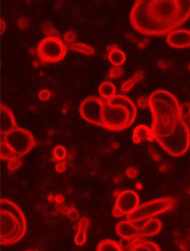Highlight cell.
Wrapping results in <instances>:
<instances>
[{
    "mask_svg": "<svg viewBox=\"0 0 190 251\" xmlns=\"http://www.w3.org/2000/svg\"><path fill=\"white\" fill-rule=\"evenodd\" d=\"M132 240L133 239H122L120 242H119L120 248L122 251H130L132 248Z\"/></svg>",
    "mask_w": 190,
    "mask_h": 251,
    "instance_id": "cell-29",
    "label": "cell"
},
{
    "mask_svg": "<svg viewBox=\"0 0 190 251\" xmlns=\"http://www.w3.org/2000/svg\"><path fill=\"white\" fill-rule=\"evenodd\" d=\"M2 140L19 158L26 155L35 146L32 134L18 126L2 137Z\"/></svg>",
    "mask_w": 190,
    "mask_h": 251,
    "instance_id": "cell-8",
    "label": "cell"
},
{
    "mask_svg": "<svg viewBox=\"0 0 190 251\" xmlns=\"http://www.w3.org/2000/svg\"><path fill=\"white\" fill-rule=\"evenodd\" d=\"M27 231L25 215L8 199L1 201V243L11 245L20 242Z\"/></svg>",
    "mask_w": 190,
    "mask_h": 251,
    "instance_id": "cell-4",
    "label": "cell"
},
{
    "mask_svg": "<svg viewBox=\"0 0 190 251\" xmlns=\"http://www.w3.org/2000/svg\"><path fill=\"white\" fill-rule=\"evenodd\" d=\"M143 77H144V72H143V71H138L131 78L128 79L127 80H126L122 84L121 87H120V91L122 92H124V93L129 92L136 83H139V82L142 80Z\"/></svg>",
    "mask_w": 190,
    "mask_h": 251,
    "instance_id": "cell-19",
    "label": "cell"
},
{
    "mask_svg": "<svg viewBox=\"0 0 190 251\" xmlns=\"http://www.w3.org/2000/svg\"><path fill=\"white\" fill-rule=\"evenodd\" d=\"M137 107L132 100L123 95H117L103 102L102 127L112 131L127 129L135 122Z\"/></svg>",
    "mask_w": 190,
    "mask_h": 251,
    "instance_id": "cell-3",
    "label": "cell"
},
{
    "mask_svg": "<svg viewBox=\"0 0 190 251\" xmlns=\"http://www.w3.org/2000/svg\"><path fill=\"white\" fill-rule=\"evenodd\" d=\"M17 127L14 114L9 107L2 104L1 106V135L5 136L8 132Z\"/></svg>",
    "mask_w": 190,
    "mask_h": 251,
    "instance_id": "cell-13",
    "label": "cell"
},
{
    "mask_svg": "<svg viewBox=\"0 0 190 251\" xmlns=\"http://www.w3.org/2000/svg\"><path fill=\"white\" fill-rule=\"evenodd\" d=\"M1 30H2V34H3L6 30V23L3 20H1Z\"/></svg>",
    "mask_w": 190,
    "mask_h": 251,
    "instance_id": "cell-39",
    "label": "cell"
},
{
    "mask_svg": "<svg viewBox=\"0 0 190 251\" xmlns=\"http://www.w3.org/2000/svg\"><path fill=\"white\" fill-rule=\"evenodd\" d=\"M137 105L141 109H144L149 108V98L146 97H140L137 100Z\"/></svg>",
    "mask_w": 190,
    "mask_h": 251,
    "instance_id": "cell-30",
    "label": "cell"
},
{
    "mask_svg": "<svg viewBox=\"0 0 190 251\" xmlns=\"http://www.w3.org/2000/svg\"><path fill=\"white\" fill-rule=\"evenodd\" d=\"M175 204L176 200L174 198L164 197L155 199L140 205L133 213L127 216V220L133 223L152 219L158 215L172 210Z\"/></svg>",
    "mask_w": 190,
    "mask_h": 251,
    "instance_id": "cell-6",
    "label": "cell"
},
{
    "mask_svg": "<svg viewBox=\"0 0 190 251\" xmlns=\"http://www.w3.org/2000/svg\"><path fill=\"white\" fill-rule=\"evenodd\" d=\"M97 251H122L118 242L112 239H105L97 245Z\"/></svg>",
    "mask_w": 190,
    "mask_h": 251,
    "instance_id": "cell-22",
    "label": "cell"
},
{
    "mask_svg": "<svg viewBox=\"0 0 190 251\" xmlns=\"http://www.w3.org/2000/svg\"><path fill=\"white\" fill-rule=\"evenodd\" d=\"M13 150L4 142L3 140L1 141V159L2 161H10L14 158H17Z\"/></svg>",
    "mask_w": 190,
    "mask_h": 251,
    "instance_id": "cell-23",
    "label": "cell"
},
{
    "mask_svg": "<svg viewBox=\"0 0 190 251\" xmlns=\"http://www.w3.org/2000/svg\"><path fill=\"white\" fill-rule=\"evenodd\" d=\"M51 93L48 89H42L39 93V98L42 101H47L51 98Z\"/></svg>",
    "mask_w": 190,
    "mask_h": 251,
    "instance_id": "cell-31",
    "label": "cell"
},
{
    "mask_svg": "<svg viewBox=\"0 0 190 251\" xmlns=\"http://www.w3.org/2000/svg\"><path fill=\"white\" fill-rule=\"evenodd\" d=\"M56 170H57L58 173H63V172L66 170V164H64V162H59L58 164L56 165Z\"/></svg>",
    "mask_w": 190,
    "mask_h": 251,
    "instance_id": "cell-35",
    "label": "cell"
},
{
    "mask_svg": "<svg viewBox=\"0 0 190 251\" xmlns=\"http://www.w3.org/2000/svg\"><path fill=\"white\" fill-rule=\"evenodd\" d=\"M66 215L69 216V219L71 221H77L79 218V213L74 208H69L66 212Z\"/></svg>",
    "mask_w": 190,
    "mask_h": 251,
    "instance_id": "cell-32",
    "label": "cell"
},
{
    "mask_svg": "<svg viewBox=\"0 0 190 251\" xmlns=\"http://www.w3.org/2000/svg\"><path fill=\"white\" fill-rule=\"evenodd\" d=\"M89 225H90V221L88 218L83 217L79 221L77 232L74 236V242L78 246H82L86 243V239H87L86 233H87Z\"/></svg>",
    "mask_w": 190,
    "mask_h": 251,
    "instance_id": "cell-17",
    "label": "cell"
},
{
    "mask_svg": "<svg viewBox=\"0 0 190 251\" xmlns=\"http://www.w3.org/2000/svg\"><path fill=\"white\" fill-rule=\"evenodd\" d=\"M68 47L60 38L46 37L39 43L37 53L43 64L61 61L67 54Z\"/></svg>",
    "mask_w": 190,
    "mask_h": 251,
    "instance_id": "cell-7",
    "label": "cell"
},
{
    "mask_svg": "<svg viewBox=\"0 0 190 251\" xmlns=\"http://www.w3.org/2000/svg\"><path fill=\"white\" fill-rule=\"evenodd\" d=\"M112 213H113L114 216H115V217L117 218H120L122 217V216H123V215L122 214L121 212H120V210H118V209H117L116 207H114Z\"/></svg>",
    "mask_w": 190,
    "mask_h": 251,
    "instance_id": "cell-37",
    "label": "cell"
},
{
    "mask_svg": "<svg viewBox=\"0 0 190 251\" xmlns=\"http://www.w3.org/2000/svg\"><path fill=\"white\" fill-rule=\"evenodd\" d=\"M53 155L56 161H64L67 158V150L63 146H57L53 150Z\"/></svg>",
    "mask_w": 190,
    "mask_h": 251,
    "instance_id": "cell-25",
    "label": "cell"
},
{
    "mask_svg": "<svg viewBox=\"0 0 190 251\" xmlns=\"http://www.w3.org/2000/svg\"><path fill=\"white\" fill-rule=\"evenodd\" d=\"M154 140L155 138L152 128H149L147 126L141 124L134 129L132 141L135 144H139L145 141L152 142Z\"/></svg>",
    "mask_w": 190,
    "mask_h": 251,
    "instance_id": "cell-15",
    "label": "cell"
},
{
    "mask_svg": "<svg viewBox=\"0 0 190 251\" xmlns=\"http://www.w3.org/2000/svg\"><path fill=\"white\" fill-rule=\"evenodd\" d=\"M149 40L148 38L143 39V40H141V42H139L138 44V48L141 49H144L146 46H147L148 43H149Z\"/></svg>",
    "mask_w": 190,
    "mask_h": 251,
    "instance_id": "cell-36",
    "label": "cell"
},
{
    "mask_svg": "<svg viewBox=\"0 0 190 251\" xmlns=\"http://www.w3.org/2000/svg\"><path fill=\"white\" fill-rule=\"evenodd\" d=\"M138 195L132 190H125L118 195L115 207L124 216H129L139 207Z\"/></svg>",
    "mask_w": 190,
    "mask_h": 251,
    "instance_id": "cell-10",
    "label": "cell"
},
{
    "mask_svg": "<svg viewBox=\"0 0 190 251\" xmlns=\"http://www.w3.org/2000/svg\"><path fill=\"white\" fill-rule=\"evenodd\" d=\"M190 18V0H138L132 6L130 23L147 36H164Z\"/></svg>",
    "mask_w": 190,
    "mask_h": 251,
    "instance_id": "cell-1",
    "label": "cell"
},
{
    "mask_svg": "<svg viewBox=\"0 0 190 251\" xmlns=\"http://www.w3.org/2000/svg\"><path fill=\"white\" fill-rule=\"evenodd\" d=\"M166 42L175 49H187L190 47V31L187 29H175L169 33Z\"/></svg>",
    "mask_w": 190,
    "mask_h": 251,
    "instance_id": "cell-11",
    "label": "cell"
},
{
    "mask_svg": "<svg viewBox=\"0 0 190 251\" xmlns=\"http://www.w3.org/2000/svg\"><path fill=\"white\" fill-rule=\"evenodd\" d=\"M42 29L47 37H54L60 38V34L58 31L54 28V25L51 23L46 22L42 25Z\"/></svg>",
    "mask_w": 190,
    "mask_h": 251,
    "instance_id": "cell-24",
    "label": "cell"
},
{
    "mask_svg": "<svg viewBox=\"0 0 190 251\" xmlns=\"http://www.w3.org/2000/svg\"><path fill=\"white\" fill-rule=\"evenodd\" d=\"M161 147L169 155L181 157L188 151L190 146V130L186 121H183L172 135L166 138H157Z\"/></svg>",
    "mask_w": 190,
    "mask_h": 251,
    "instance_id": "cell-5",
    "label": "cell"
},
{
    "mask_svg": "<svg viewBox=\"0 0 190 251\" xmlns=\"http://www.w3.org/2000/svg\"><path fill=\"white\" fill-rule=\"evenodd\" d=\"M126 175H127L128 177H129V178H134L137 176L138 172H137L136 169L134 168V167H129L126 170Z\"/></svg>",
    "mask_w": 190,
    "mask_h": 251,
    "instance_id": "cell-34",
    "label": "cell"
},
{
    "mask_svg": "<svg viewBox=\"0 0 190 251\" xmlns=\"http://www.w3.org/2000/svg\"><path fill=\"white\" fill-rule=\"evenodd\" d=\"M123 69L120 66H113L109 71V77L113 80L120 78L123 76Z\"/></svg>",
    "mask_w": 190,
    "mask_h": 251,
    "instance_id": "cell-26",
    "label": "cell"
},
{
    "mask_svg": "<svg viewBox=\"0 0 190 251\" xmlns=\"http://www.w3.org/2000/svg\"><path fill=\"white\" fill-rule=\"evenodd\" d=\"M116 233L122 239H135L141 238L140 227L129 221H122L116 226Z\"/></svg>",
    "mask_w": 190,
    "mask_h": 251,
    "instance_id": "cell-12",
    "label": "cell"
},
{
    "mask_svg": "<svg viewBox=\"0 0 190 251\" xmlns=\"http://www.w3.org/2000/svg\"><path fill=\"white\" fill-rule=\"evenodd\" d=\"M98 91L100 96L106 100H109L117 95L116 87L112 82H103L99 86Z\"/></svg>",
    "mask_w": 190,
    "mask_h": 251,
    "instance_id": "cell-18",
    "label": "cell"
},
{
    "mask_svg": "<svg viewBox=\"0 0 190 251\" xmlns=\"http://www.w3.org/2000/svg\"><path fill=\"white\" fill-rule=\"evenodd\" d=\"M69 48L72 51H78L86 56H92L95 53V49L86 43H74L73 44L69 45Z\"/></svg>",
    "mask_w": 190,
    "mask_h": 251,
    "instance_id": "cell-21",
    "label": "cell"
},
{
    "mask_svg": "<svg viewBox=\"0 0 190 251\" xmlns=\"http://www.w3.org/2000/svg\"><path fill=\"white\" fill-rule=\"evenodd\" d=\"M22 165H23V161H22L21 158L17 157L11 161H8V168L10 171L14 172L18 170Z\"/></svg>",
    "mask_w": 190,
    "mask_h": 251,
    "instance_id": "cell-27",
    "label": "cell"
},
{
    "mask_svg": "<svg viewBox=\"0 0 190 251\" xmlns=\"http://www.w3.org/2000/svg\"><path fill=\"white\" fill-rule=\"evenodd\" d=\"M130 251H161V249L155 242L145 240L142 238H137L132 240Z\"/></svg>",
    "mask_w": 190,
    "mask_h": 251,
    "instance_id": "cell-16",
    "label": "cell"
},
{
    "mask_svg": "<svg viewBox=\"0 0 190 251\" xmlns=\"http://www.w3.org/2000/svg\"><path fill=\"white\" fill-rule=\"evenodd\" d=\"M103 100L97 97H89L82 102L79 111L82 118L93 124L102 127V112Z\"/></svg>",
    "mask_w": 190,
    "mask_h": 251,
    "instance_id": "cell-9",
    "label": "cell"
},
{
    "mask_svg": "<svg viewBox=\"0 0 190 251\" xmlns=\"http://www.w3.org/2000/svg\"><path fill=\"white\" fill-rule=\"evenodd\" d=\"M33 65H34V67H36V68L39 67L38 62L35 61V60H34V61L33 62Z\"/></svg>",
    "mask_w": 190,
    "mask_h": 251,
    "instance_id": "cell-40",
    "label": "cell"
},
{
    "mask_svg": "<svg viewBox=\"0 0 190 251\" xmlns=\"http://www.w3.org/2000/svg\"></svg>",
    "mask_w": 190,
    "mask_h": 251,
    "instance_id": "cell-43",
    "label": "cell"
},
{
    "mask_svg": "<svg viewBox=\"0 0 190 251\" xmlns=\"http://www.w3.org/2000/svg\"><path fill=\"white\" fill-rule=\"evenodd\" d=\"M117 49H118V47L115 44L109 45V46L106 47V50L109 51V53L111 52V51H115V50H117Z\"/></svg>",
    "mask_w": 190,
    "mask_h": 251,
    "instance_id": "cell-38",
    "label": "cell"
},
{
    "mask_svg": "<svg viewBox=\"0 0 190 251\" xmlns=\"http://www.w3.org/2000/svg\"><path fill=\"white\" fill-rule=\"evenodd\" d=\"M76 38H77V34L74 31L69 30L65 33L64 39L67 44L71 45L75 43Z\"/></svg>",
    "mask_w": 190,
    "mask_h": 251,
    "instance_id": "cell-28",
    "label": "cell"
},
{
    "mask_svg": "<svg viewBox=\"0 0 190 251\" xmlns=\"http://www.w3.org/2000/svg\"><path fill=\"white\" fill-rule=\"evenodd\" d=\"M163 224L158 219H148L144 225L140 227V236L141 238L152 237L158 234L162 230Z\"/></svg>",
    "mask_w": 190,
    "mask_h": 251,
    "instance_id": "cell-14",
    "label": "cell"
},
{
    "mask_svg": "<svg viewBox=\"0 0 190 251\" xmlns=\"http://www.w3.org/2000/svg\"><path fill=\"white\" fill-rule=\"evenodd\" d=\"M29 52L31 53V54H32V55H34V54L36 53V51L35 50H34V49H29Z\"/></svg>",
    "mask_w": 190,
    "mask_h": 251,
    "instance_id": "cell-41",
    "label": "cell"
},
{
    "mask_svg": "<svg viewBox=\"0 0 190 251\" xmlns=\"http://www.w3.org/2000/svg\"><path fill=\"white\" fill-rule=\"evenodd\" d=\"M189 123H190V109H189Z\"/></svg>",
    "mask_w": 190,
    "mask_h": 251,
    "instance_id": "cell-42",
    "label": "cell"
},
{
    "mask_svg": "<svg viewBox=\"0 0 190 251\" xmlns=\"http://www.w3.org/2000/svg\"><path fill=\"white\" fill-rule=\"evenodd\" d=\"M149 100L155 139L170 136L184 120L178 100L168 91L157 90L151 94Z\"/></svg>",
    "mask_w": 190,
    "mask_h": 251,
    "instance_id": "cell-2",
    "label": "cell"
},
{
    "mask_svg": "<svg viewBox=\"0 0 190 251\" xmlns=\"http://www.w3.org/2000/svg\"><path fill=\"white\" fill-rule=\"evenodd\" d=\"M108 59L113 66H120L126 62V56L122 50L118 49L109 52Z\"/></svg>",
    "mask_w": 190,
    "mask_h": 251,
    "instance_id": "cell-20",
    "label": "cell"
},
{
    "mask_svg": "<svg viewBox=\"0 0 190 251\" xmlns=\"http://www.w3.org/2000/svg\"><path fill=\"white\" fill-rule=\"evenodd\" d=\"M18 25L20 28L22 29H25V28H28V21L27 19L24 18H20L18 21Z\"/></svg>",
    "mask_w": 190,
    "mask_h": 251,
    "instance_id": "cell-33",
    "label": "cell"
}]
</instances>
